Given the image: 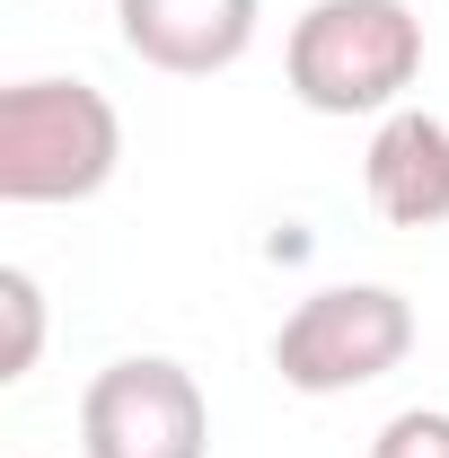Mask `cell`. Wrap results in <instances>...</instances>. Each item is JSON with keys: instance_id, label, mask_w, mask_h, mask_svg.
Returning a JSON list of instances; mask_svg holds the SVG:
<instances>
[{"instance_id": "6da1fadb", "label": "cell", "mask_w": 449, "mask_h": 458, "mask_svg": "<svg viewBox=\"0 0 449 458\" xmlns=\"http://www.w3.org/2000/svg\"><path fill=\"white\" fill-rule=\"evenodd\" d=\"M423 71V18L405 0H318L291 18L282 80L309 114H396Z\"/></svg>"}, {"instance_id": "7a4b0ae2", "label": "cell", "mask_w": 449, "mask_h": 458, "mask_svg": "<svg viewBox=\"0 0 449 458\" xmlns=\"http://www.w3.org/2000/svg\"><path fill=\"white\" fill-rule=\"evenodd\" d=\"M123 168V114L89 80L0 89V203H89Z\"/></svg>"}, {"instance_id": "3957f363", "label": "cell", "mask_w": 449, "mask_h": 458, "mask_svg": "<svg viewBox=\"0 0 449 458\" xmlns=\"http://www.w3.org/2000/svg\"><path fill=\"white\" fill-rule=\"evenodd\" d=\"M414 352V300L388 283H326L309 291L274 335V370L282 388L300 397H343V388H370L388 379L396 361Z\"/></svg>"}, {"instance_id": "277c9868", "label": "cell", "mask_w": 449, "mask_h": 458, "mask_svg": "<svg viewBox=\"0 0 449 458\" xmlns=\"http://www.w3.org/2000/svg\"><path fill=\"white\" fill-rule=\"evenodd\" d=\"M80 450L89 458H212V405H203L185 361L123 352L80 388Z\"/></svg>"}, {"instance_id": "5b68a950", "label": "cell", "mask_w": 449, "mask_h": 458, "mask_svg": "<svg viewBox=\"0 0 449 458\" xmlns=\"http://www.w3.org/2000/svg\"><path fill=\"white\" fill-rule=\"evenodd\" d=\"M256 0H114V27H123V54L168 71V80H212L238 71L256 45Z\"/></svg>"}, {"instance_id": "8992f818", "label": "cell", "mask_w": 449, "mask_h": 458, "mask_svg": "<svg viewBox=\"0 0 449 458\" xmlns=\"http://www.w3.org/2000/svg\"><path fill=\"white\" fill-rule=\"evenodd\" d=\"M361 194L388 229H441L449 221V123L423 106L379 114L361 150Z\"/></svg>"}, {"instance_id": "52a82bcc", "label": "cell", "mask_w": 449, "mask_h": 458, "mask_svg": "<svg viewBox=\"0 0 449 458\" xmlns=\"http://www.w3.org/2000/svg\"><path fill=\"white\" fill-rule=\"evenodd\" d=\"M0 318H9V344H0V379H27L36 352H45V291L27 265H0Z\"/></svg>"}, {"instance_id": "ba28073f", "label": "cell", "mask_w": 449, "mask_h": 458, "mask_svg": "<svg viewBox=\"0 0 449 458\" xmlns=\"http://www.w3.org/2000/svg\"><path fill=\"white\" fill-rule=\"evenodd\" d=\"M370 458H449V414H441V405H405V414H388L379 441H370Z\"/></svg>"}]
</instances>
